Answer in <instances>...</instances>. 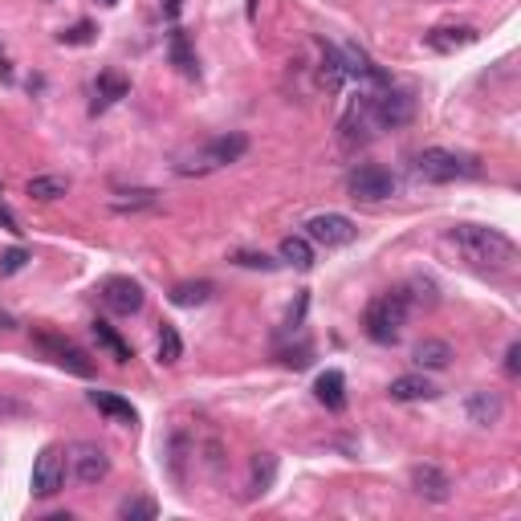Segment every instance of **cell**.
<instances>
[{"label": "cell", "instance_id": "6", "mask_svg": "<svg viewBox=\"0 0 521 521\" xmlns=\"http://www.w3.org/2000/svg\"><path fill=\"white\" fill-rule=\"evenodd\" d=\"M346 187H350V200L379 204V200H391V195H395V175H391L387 167H379V163H358V167L350 171Z\"/></svg>", "mask_w": 521, "mask_h": 521}, {"label": "cell", "instance_id": "21", "mask_svg": "<svg viewBox=\"0 0 521 521\" xmlns=\"http://www.w3.org/2000/svg\"><path fill=\"white\" fill-rule=\"evenodd\" d=\"M159 204V192H151V187H135V192H118L110 195V208L114 212H147Z\"/></svg>", "mask_w": 521, "mask_h": 521}, {"label": "cell", "instance_id": "14", "mask_svg": "<svg viewBox=\"0 0 521 521\" xmlns=\"http://www.w3.org/2000/svg\"><path fill=\"white\" fill-rule=\"evenodd\" d=\"M387 395L395 399V403H420V399H436L440 387L428 374H399V379H391Z\"/></svg>", "mask_w": 521, "mask_h": 521}, {"label": "cell", "instance_id": "18", "mask_svg": "<svg viewBox=\"0 0 521 521\" xmlns=\"http://www.w3.org/2000/svg\"><path fill=\"white\" fill-rule=\"evenodd\" d=\"M90 403L98 407V412H106L110 420H118V423H138V412L127 403V399H118V395H110V391H90Z\"/></svg>", "mask_w": 521, "mask_h": 521}, {"label": "cell", "instance_id": "10", "mask_svg": "<svg viewBox=\"0 0 521 521\" xmlns=\"http://www.w3.org/2000/svg\"><path fill=\"white\" fill-rule=\"evenodd\" d=\"M412 493L423 497V501H431V505H444V501H452V477H448L444 469H436V464H415Z\"/></svg>", "mask_w": 521, "mask_h": 521}, {"label": "cell", "instance_id": "26", "mask_svg": "<svg viewBox=\"0 0 521 521\" xmlns=\"http://www.w3.org/2000/svg\"><path fill=\"white\" fill-rule=\"evenodd\" d=\"M179 358H184V338H179V330L171 322L159 326V363L163 366H175Z\"/></svg>", "mask_w": 521, "mask_h": 521}, {"label": "cell", "instance_id": "23", "mask_svg": "<svg viewBox=\"0 0 521 521\" xmlns=\"http://www.w3.org/2000/svg\"><path fill=\"white\" fill-rule=\"evenodd\" d=\"M281 260L293 269H309L314 265V244H309V236H285L281 241Z\"/></svg>", "mask_w": 521, "mask_h": 521}, {"label": "cell", "instance_id": "33", "mask_svg": "<svg viewBox=\"0 0 521 521\" xmlns=\"http://www.w3.org/2000/svg\"><path fill=\"white\" fill-rule=\"evenodd\" d=\"M505 371H509V374L521 371V346H517V342H513V346L505 350Z\"/></svg>", "mask_w": 521, "mask_h": 521}, {"label": "cell", "instance_id": "5", "mask_svg": "<svg viewBox=\"0 0 521 521\" xmlns=\"http://www.w3.org/2000/svg\"><path fill=\"white\" fill-rule=\"evenodd\" d=\"M415 175H420L423 184H452V179L477 175V163L456 151H444V147H428V151L415 159Z\"/></svg>", "mask_w": 521, "mask_h": 521}, {"label": "cell", "instance_id": "37", "mask_svg": "<svg viewBox=\"0 0 521 521\" xmlns=\"http://www.w3.org/2000/svg\"><path fill=\"white\" fill-rule=\"evenodd\" d=\"M102 5H114V0H102Z\"/></svg>", "mask_w": 521, "mask_h": 521}, {"label": "cell", "instance_id": "28", "mask_svg": "<svg viewBox=\"0 0 521 521\" xmlns=\"http://www.w3.org/2000/svg\"><path fill=\"white\" fill-rule=\"evenodd\" d=\"M118 517L122 521H155L159 517V505H155L151 497H127V501L118 505Z\"/></svg>", "mask_w": 521, "mask_h": 521}, {"label": "cell", "instance_id": "3", "mask_svg": "<svg viewBox=\"0 0 521 521\" xmlns=\"http://www.w3.org/2000/svg\"><path fill=\"white\" fill-rule=\"evenodd\" d=\"M407 309H412V298H407V289L379 293V298L366 306V314H363L366 334H371L379 346H391V342H399V334H403V326H407Z\"/></svg>", "mask_w": 521, "mask_h": 521}, {"label": "cell", "instance_id": "1", "mask_svg": "<svg viewBox=\"0 0 521 521\" xmlns=\"http://www.w3.org/2000/svg\"><path fill=\"white\" fill-rule=\"evenodd\" d=\"M448 244L477 269H509L517 260V244L505 232L485 224H456L448 228Z\"/></svg>", "mask_w": 521, "mask_h": 521}, {"label": "cell", "instance_id": "7", "mask_svg": "<svg viewBox=\"0 0 521 521\" xmlns=\"http://www.w3.org/2000/svg\"><path fill=\"white\" fill-rule=\"evenodd\" d=\"M33 497H57L65 488V448L57 444H45L37 452V460H33Z\"/></svg>", "mask_w": 521, "mask_h": 521}, {"label": "cell", "instance_id": "30", "mask_svg": "<svg viewBox=\"0 0 521 521\" xmlns=\"http://www.w3.org/2000/svg\"><path fill=\"white\" fill-rule=\"evenodd\" d=\"M24 260H29V252L16 244V249H8L5 257H0V277H13V273H21L24 269Z\"/></svg>", "mask_w": 521, "mask_h": 521}, {"label": "cell", "instance_id": "9", "mask_svg": "<svg viewBox=\"0 0 521 521\" xmlns=\"http://www.w3.org/2000/svg\"><path fill=\"white\" fill-rule=\"evenodd\" d=\"M70 464H73V472H78L81 485H98V480H106V472H110V456H106V448L90 444V440L73 444Z\"/></svg>", "mask_w": 521, "mask_h": 521}, {"label": "cell", "instance_id": "32", "mask_svg": "<svg viewBox=\"0 0 521 521\" xmlns=\"http://www.w3.org/2000/svg\"><path fill=\"white\" fill-rule=\"evenodd\" d=\"M90 41H94V24H73L70 33H62V45H90Z\"/></svg>", "mask_w": 521, "mask_h": 521}, {"label": "cell", "instance_id": "20", "mask_svg": "<svg viewBox=\"0 0 521 521\" xmlns=\"http://www.w3.org/2000/svg\"><path fill=\"white\" fill-rule=\"evenodd\" d=\"M90 330H94L98 346H102V350H106V355H110V358H114V363H127V358H130V346H127V342H122V338H118V330H114V326H110V322H102V317H98V322H94V326H90Z\"/></svg>", "mask_w": 521, "mask_h": 521}, {"label": "cell", "instance_id": "15", "mask_svg": "<svg viewBox=\"0 0 521 521\" xmlns=\"http://www.w3.org/2000/svg\"><path fill=\"white\" fill-rule=\"evenodd\" d=\"M452 358L456 355L444 338H423V342H415V350H412V363L420 366V371H444Z\"/></svg>", "mask_w": 521, "mask_h": 521}, {"label": "cell", "instance_id": "19", "mask_svg": "<svg viewBox=\"0 0 521 521\" xmlns=\"http://www.w3.org/2000/svg\"><path fill=\"white\" fill-rule=\"evenodd\" d=\"M477 41V29H469V24H460V29H431L428 33V45L440 49V53H452V49H464Z\"/></svg>", "mask_w": 521, "mask_h": 521}, {"label": "cell", "instance_id": "31", "mask_svg": "<svg viewBox=\"0 0 521 521\" xmlns=\"http://www.w3.org/2000/svg\"><path fill=\"white\" fill-rule=\"evenodd\" d=\"M232 260H236L241 269H277V260L265 257V252H236Z\"/></svg>", "mask_w": 521, "mask_h": 521}, {"label": "cell", "instance_id": "13", "mask_svg": "<svg viewBox=\"0 0 521 521\" xmlns=\"http://www.w3.org/2000/svg\"><path fill=\"white\" fill-rule=\"evenodd\" d=\"M464 415H469L477 428H493V423H501L505 415V399L497 395V391H469V399H464Z\"/></svg>", "mask_w": 521, "mask_h": 521}, {"label": "cell", "instance_id": "16", "mask_svg": "<svg viewBox=\"0 0 521 521\" xmlns=\"http://www.w3.org/2000/svg\"><path fill=\"white\" fill-rule=\"evenodd\" d=\"M127 94H130V81L122 78V73H114V70L98 73V86H94V114L106 110V106H114L118 98H127Z\"/></svg>", "mask_w": 521, "mask_h": 521}, {"label": "cell", "instance_id": "29", "mask_svg": "<svg viewBox=\"0 0 521 521\" xmlns=\"http://www.w3.org/2000/svg\"><path fill=\"white\" fill-rule=\"evenodd\" d=\"M167 49H171V62H175L179 70H184V73H195V53H192V45H187V33H184V29H171Z\"/></svg>", "mask_w": 521, "mask_h": 521}, {"label": "cell", "instance_id": "22", "mask_svg": "<svg viewBox=\"0 0 521 521\" xmlns=\"http://www.w3.org/2000/svg\"><path fill=\"white\" fill-rule=\"evenodd\" d=\"M24 192H29L33 200H62V195L70 192V179L65 175H33L29 184H24Z\"/></svg>", "mask_w": 521, "mask_h": 521}, {"label": "cell", "instance_id": "4", "mask_svg": "<svg viewBox=\"0 0 521 521\" xmlns=\"http://www.w3.org/2000/svg\"><path fill=\"white\" fill-rule=\"evenodd\" d=\"M366 110H371L374 130H395L415 118V98L407 90L379 86V90H366Z\"/></svg>", "mask_w": 521, "mask_h": 521}, {"label": "cell", "instance_id": "8", "mask_svg": "<svg viewBox=\"0 0 521 521\" xmlns=\"http://www.w3.org/2000/svg\"><path fill=\"white\" fill-rule=\"evenodd\" d=\"M355 220L342 216V212H317V216H309L306 224V236L309 244H322V249H342V244L355 241Z\"/></svg>", "mask_w": 521, "mask_h": 521}, {"label": "cell", "instance_id": "11", "mask_svg": "<svg viewBox=\"0 0 521 521\" xmlns=\"http://www.w3.org/2000/svg\"><path fill=\"white\" fill-rule=\"evenodd\" d=\"M102 306L122 317L138 314V309H143V285L130 281V277H110V281L102 285Z\"/></svg>", "mask_w": 521, "mask_h": 521}, {"label": "cell", "instance_id": "36", "mask_svg": "<svg viewBox=\"0 0 521 521\" xmlns=\"http://www.w3.org/2000/svg\"><path fill=\"white\" fill-rule=\"evenodd\" d=\"M0 70H5V73H8V65H5V53H0Z\"/></svg>", "mask_w": 521, "mask_h": 521}, {"label": "cell", "instance_id": "2", "mask_svg": "<svg viewBox=\"0 0 521 521\" xmlns=\"http://www.w3.org/2000/svg\"><path fill=\"white\" fill-rule=\"evenodd\" d=\"M244 151H249V138L228 130V135H216V138H208V143H200L195 151L179 155L175 171L179 175H208V171H220V167H228V163H236Z\"/></svg>", "mask_w": 521, "mask_h": 521}, {"label": "cell", "instance_id": "12", "mask_svg": "<svg viewBox=\"0 0 521 521\" xmlns=\"http://www.w3.org/2000/svg\"><path fill=\"white\" fill-rule=\"evenodd\" d=\"M37 346L49 350V355H53V363L62 366V371L78 374V379H90V374H94V363H90V358L81 355L78 346H70V342L53 338V334H37Z\"/></svg>", "mask_w": 521, "mask_h": 521}, {"label": "cell", "instance_id": "35", "mask_svg": "<svg viewBox=\"0 0 521 521\" xmlns=\"http://www.w3.org/2000/svg\"><path fill=\"white\" fill-rule=\"evenodd\" d=\"M167 13H171V16L179 13V0H167Z\"/></svg>", "mask_w": 521, "mask_h": 521}, {"label": "cell", "instance_id": "27", "mask_svg": "<svg viewBox=\"0 0 521 521\" xmlns=\"http://www.w3.org/2000/svg\"><path fill=\"white\" fill-rule=\"evenodd\" d=\"M187 452H192V440H187L184 431H175V436H171V444H167V469H171V480H175V485H184V460H187Z\"/></svg>", "mask_w": 521, "mask_h": 521}, {"label": "cell", "instance_id": "24", "mask_svg": "<svg viewBox=\"0 0 521 521\" xmlns=\"http://www.w3.org/2000/svg\"><path fill=\"white\" fill-rule=\"evenodd\" d=\"M212 289H216V285L212 281H179L175 289H171V301H175V306H204V301L212 298Z\"/></svg>", "mask_w": 521, "mask_h": 521}, {"label": "cell", "instance_id": "34", "mask_svg": "<svg viewBox=\"0 0 521 521\" xmlns=\"http://www.w3.org/2000/svg\"><path fill=\"white\" fill-rule=\"evenodd\" d=\"M0 228H5V232H21V220H16L13 208H5V204H0Z\"/></svg>", "mask_w": 521, "mask_h": 521}, {"label": "cell", "instance_id": "25", "mask_svg": "<svg viewBox=\"0 0 521 521\" xmlns=\"http://www.w3.org/2000/svg\"><path fill=\"white\" fill-rule=\"evenodd\" d=\"M273 477H277V456H273V452H260L257 460H252V485H249V493H252V497L269 493Z\"/></svg>", "mask_w": 521, "mask_h": 521}, {"label": "cell", "instance_id": "17", "mask_svg": "<svg viewBox=\"0 0 521 521\" xmlns=\"http://www.w3.org/2000/svg\"><path fill=\"white\" fill-rule=\"evenodd\" d=\"M314 395L322 399V403L330 407V412H342V407H346V379H342V371H326V374H317Z\"/></svg>", "mask_w": 521, "mask_h": 521}]
</instances>
